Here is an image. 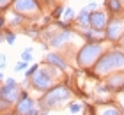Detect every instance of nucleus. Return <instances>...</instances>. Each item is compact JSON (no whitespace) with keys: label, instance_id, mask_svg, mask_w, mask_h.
Returning a JSON list of instances; mask_svg holds the SVG:
<instances>
[{"label":"nucleus","instance_id":"f257e3e1","mask_svg":"<svg viewBox=\"0 0 124 115\" xmlns=\"http://www.w3.org/2000/svg\"><path fill=\"white\" fill-rule=\"evenodd\" d=\"M124 66V55L121 51H110L105 57H101L98 66H96V71L98 73H108L114 71V69H119Z\"/></svg>","mask_w":124,"mask_h":115},{"label":"nucleus","instance_id":"f03ea898","mask_svg":"<svg viewBox=\"0 0 124 115\" xmlns=\"http://www.w3.org/2000/svg\"><path fill=\"white\" fill-rule=\"evenodd\" d=\"M52 76H55V69L52 67H39L36 73L32 74L30 82L32 87L36 90H48L52 87Z\"/></svg>","mask_w":124,"mask_h":115},{"label":"nucleus","instance_id":"7ed1b4c3","mask_svg":"<svg viewBox=\"0 0 124 115\" xmlns=\"http://www.w3.org/2000/svg\"><path fill=\"white\" fill-rule=\"evenodd\" d=\"M69 97H71L69 89H67L66 85H57V87H53L52 90L46 92V96L43 97V103L46 106H57L59 103L69 99Z\"/></svg>","mask_w":124,"mask_h":115},{"label":"nucleus","instance_id":"20e7f679","mask_svg":"<svg viewBox=\"0 0 124 115\" xmlns=\"http://www.w3.org/2000/svg\"><path fill=\"white\" fill-rule=\"evenodd\" d=\"M99 53H101V44L89 43V44L83 46V48L80 50V53H78V64L80 66H89L92 60L98 59Z\"/></svg>","mask_w":124,"mask_h":115},{"label":"nucleus","instance_id":"39448f33","mask_svg":"<svg viewBox=\"0 0 124 115\" xmlns=\"http://www.w3.org/2000/svg\"><path fill=\"white\" fill-rule=\"evenodd\" d=\"M18 97H20V90L16 87V82L13 78H7L5 80V85L0 87V99H5V101L13 103V101L18 99Z\"/></svg>","mask_w":124,"mask_h":115},{"label":"nucleus","instance_id":"423d86ee","mask_svg":"<svg viewBox=\"0 0 124 115\" xmlns=\"http://www.w3.org/2000/svg\"><path fill=\"white\" fill-rule=\"evenodd\" d=\"M32 110H34V101L25 94V92L20 94L18 105H16V115H30Z\"/></svg>","mask_w":124,"mask_h":115},{"label":"nucleus","instance_id":"0eeeda50","mask_svg":"<svg viewBox=\"0 0 124 115\" xmlns=\"http://www.w3.org/2000/svg\"><path fill=\"white\" fill-rule=\"evenodd\" d=\"M39 9L36 0H16L14 2V11L16 13H32V11Z\"/></svg>","mask_w":124,"mask_h":115},{"label":"nucleus","instance_id":"6e6552de","mask_svg":"<svg viewBox=\"0 0 124 115\" xmlns=\"http://www.w3.org/2000/svg\"><path fill=\"white\" fill-rule=\"evenodd\" d=\"M124 30V21L122 20H114L108 25V30H106V36H108V39H117L122 34Z\"/></svg>","mask_w":124,"mask_h":115},{"label":"nucleus","instance_id":"1a4fd4ad","mask_svg":"<svg viewBox=\"0 0 124 115\" xmlns=\"http://www.w3.org/2000/svg\"><path fill=\"white\" fill-rule=\"evenodd\" d=\"M89 23L92 25L94 30H103V28H105V23H106L105 13H92L91 18H89Z\"/></svg>","mask_w":124,"mask_h":115},{"label":"nucleus","instance_id":"9d476101","mask_svg":"<svg viewBox=\"0 0 124 115\" xmlns=\"http://www.w3.org/2000/svg\"><path fill=\"white\" fill-rule=\"evenodd\" d=\"M46 64L55 66V67H59V69H67V64L60 59L59 55H55V53H48L46 55Z\"/></svg>","mask_w":124,"mask_h":115},{"label":"nucleus","instance_id":"9b49d317","mask_svg":"<svg viewBox=\"0 0 124 115\" xmlns=\"http://www.w3.org/2000/svg\"><path fill=\"white\" fill-rule=\"evenodd\" d=\"M67 39H69V34H66V32H62V34H60V36H55V37L52 39V41H50V44H52V46H55V48H57V46H60L62 43H66V41H67Z\"/></svg>","mask_w":124,"mask_h":115},{"label":"nucleus","instance_id":"f8f14e48","mask_svg":"<svg viewBox=\"0 0 124 115\" xmlns=\"http://www.w3.org/2000/svg\"><path fill=\"white\" fill-rule=\"evenodd\" d=\"M89 18H91V14H89V9L85 7L80 14L76 16V21H78V23H82L83 27H87V25H89Z\"/></svg>","mask_w":124,"mask_h":115},{"label":"nucleus","instance_id":"ddd939ff","mask_svg":"<svg viewBox=\"0 0 124 115\" xmlns=\"http://www.w3.org/2000/svg\"><path fill=\"white\" fill-rule=\"evenodd\" d=\"M106 5L110 7L112 13H119L122 7V0H106Z\"/></svg>","mask_w":124,"mask_h":115},{"label":"nucleus","instance_id":"4468645a","mask_svg":"<svg viewBox=\"0 0 124 115\" xmlns=\"http://www.w3.org/2000/svg\"><path fill=\"white\" fill-rule=\"evenodd\" d=\"M20 59L23 60V62H30V60H32V48L21 51V57H20Z\"/></svg>","mask_w":124,"mask_h":115},{"label":"nucleus","instance_id":"2eb2a0df","mask_svg":"<svg viewBox=\"0 0 124 115\" xmlns=\"http://www.w3.org/2000/svg\"><path fill=\"white\" fill-rule=\"evenodd\" d=\"M5 41H7L9 44H14V41H16V34H14V32H7V34H5Z\"/></svg>","mask_w":124,"mask_h":115},{"label":"nucleus","instance_id":"dca6fc26","mask_svg":"<svg viewBox=\"0 0 124 115\" xmlns=\"http://www.w3.org/2000/svg\"><path fill=\"white\" fill-rule=\"evenodd\" d=\"M101 115H119V112H117L115 108H106V110L101 112Z\"/></svg>","mask_w":124,"mask_h":115},{"label":"nucleus","instance_id":"f3484780","mask_svg":"<svg viewBox=\"0 0 124 115\" xmlns=\"http://www.w3.org/2000/svg\"><path fill=\"white\" fill-rule=\"evenodd\" d=\"M69 108H71V112H73V113H78V112H82V105H80V103H73V105H71Z\"/></svg>","mask_w":124,"mask_h":115},{"label":"nucleus","instance_id":"a211bd4d","mask_svg":"<svg viewBox=\"0 0 124 115\" xmlns=\"http://www.w3.org/2000/svg\"><path fill=\"white\" fill-rule=\"evenodd\" d=\"M14 69H16V71H25V69H27V62H23V60H20L18 64L14 66Z\"/></svg>","mask_w":124,"mask_h":115},{"label":"nucleus","instance_id":"6ab92c4d","mask_svg":"<svg viewBox=\"0 0 124 115\" xmlns=\"http://www.w3.org/2000/svg\"><path fill=\"white\" fill-rule=\"evenodd\" d=\"M37 69H39V66H32V67L29 69V71H27V73H25V76H27V78H30V76H32V74H34V73H36V71H37Z\"/></svg>","mask_w":124,"mask_h":115},{"label":"nucleus","instance_id":"aec40b11","mask_svg":"<svg viewBox=\"0 0 124 115\" xmlns=\"http://www.w3.org/2000/svg\"><path fill=\"white\" fill-rule=\"evenodd\" d=\"M11 103L9 101H5V99H0V110H4V108H9Z\"/></svg>","mask_w":124,"mask_h":115},{"label":"nucleus","instance_id":"412c9836","mask_svg":"<svg viewBox=\"0 0 124 115\" xmlns=\"http://www.w3.org/2000/svg\"><path fill=\"white\" fill-rule=\"evenodd\" d=\"M62 11H64L62 7H57V9L53 11V14H52V16H53V18H60V13H62Z\"/></svg>","mask_w":124,"mask_h":115},{"label":"nucleus","instance_id":"4be33fe9","mask_svg":"<svg viewBox=\"0 0 124 115\" xmlns=\"http://www.w3.org/2000/svg\"><path fill=\"white\" fill-rule=\"evenodd\" d=\"M64 16H66V20H69L71 16H73V9H71V7H67V9L64 11Z\"/></svg>","mask_w":124,"mask_h":115},{"label":"nucleus","instance_id":"5701e85b","mask_svg":"<svg viewBox=\"0 0 124 115\" xmlns=\"http://www.w3.org/2000/svg\"><path fill=\"white\" fill-rule=\"evenodd\" d=\"M9 2H13V0H0V7H5Z\"/></svg>","mask_w":124,"mask_h":115},{"label":"nucleus","instance_id":"b1692460","mask_svg":"<svg viewBox=\"0 0 124 115\" xmlns=\"http://www.w3.org/2000/svg\"><path fill=\"white\" fill-rule=\"evenodd\" d=\"M94 7H96V2H94V0H92V2H91V4H89V5H87V9H94Z\"/></svg>","mask_w":124,"mask_h":115},{"label":"nucleus","instance_id":"393cba45","mask_svg":"<svg viewBox=\"0 0 124 115\" xmlns=\"http://www.w3.org/2000/svg\"><path fill=\"white\" fill-rule=\"evenodd\" d=\"M121 43H122V46H124V36H122V39H121Z\"/></svg>","mask_w":124,"mask_h":115},{"label":"nucleus","instance_id":"a878e982","mask_svg":"<svg viewBox=\"0 0 124 115\" xmlns=\"http://www.w3.org/2000/svg\"><path fill=\"white\" fill-rule=\"evenodd\" d=\"M0 80H2V74H0Z\"/></svg>","mask_w":124,"mask_h":115},{"label":"nucleus","instance_id":"bb28decb","mask_svg":"<svg viewBox=\"0 0 124 115\" xmlns=\"http://www.w3.org/2000/svg\"><path fill=\"white\" fill-rule=\"evenodd\" d=\"M122 115H124V113H122Z\"/></svg>","mask_w":124,"mask_h":115}]
</instances>
